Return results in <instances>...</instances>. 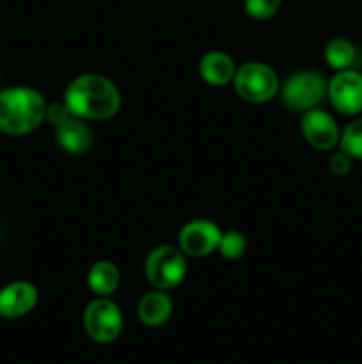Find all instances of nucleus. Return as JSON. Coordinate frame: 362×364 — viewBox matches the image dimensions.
I'll return each mask as SVG.
<instances>
[{"label":"nucleus","mask_w":362,"mask_h":364,"mask_svg":"<svg viewBox=\"0 0 362 364\" xmlns=\"http://www.w3.org/2000/svg\"><path fill=\"white\" fill-rule=\"evenodd\" d=\"M302 134L305 141L319 151L332 149L341 137L336 119L327 110L316 109V107L305 110L302 116Z\"/></svg>","instance_id":"6e6552de"},{"label":"nucleus","mask_w":362,"mask_h":364,"mask_svg":"<svg viewBox=\"0 0 362 364\" xmlns=\"http://www.w3.org/2000/svg\"><path fill=\"white\" fill-rule=\"evenodd\" d=\"M341 149L351 156V159L362 160V117L355 119L344 128L339 137Z\"/></svg>","instance_id":"dca6fc26"},{"label":"nucleus","mask_w":362,"mask_h":364,"mask_svg":"<svg viewBox=\"0 0 362 364\" xmlns=\"http://www.w3.org/2000/svg\"><path fill=\"white\" fill-rule=\"evenodd\" d=\"M327 92L334 109L343 116H357L362 112V73L343 70L330 80Z\"/></svg>","instance_id":"0eeeda50"},{"label":"nucleus","mask_w":362,"mask_h":364,"mask_svg":"<svg viewBox=\"0 0 362 364\" xmlns=\"http://www.w3.org/2000/svg\"><path fill=\"white\" fill-rule=\"evenodd\" d=\"M137 315L144 326L160 327L172 315V301L163 291H149L138 302Z\"/></svg>","instance_id":"9b49d317"},{"label":"nucleus","mask_w":362,"mask_h":364,"mask_svg":"<svg viewBox=\"0 0 362 364\" xmlns=\"http://www.w3.org/2000/svg\"><path fill=\"white\" fill-rule=\"evenodd\" d=\"M245 249H247V242H245L243 235L238 231H227L220 237L219 251L224 258L238 259L240 256H243Z\"/></svg>","instance_id":"f3484780"},{"label":"nucleus","mask_w":362,"mask_h":364,"mask_svg":"<svg viewBox=\"0 0 362 364\" xmlns=\"http://www.w3.org/2000/svg\"><path fill=\"white\" fill-rule=\"evenodd\" d=\"M233 82L238 96L251 103L270 102L279 91L275 71L263 63H247L240 66Z\"/></svg>","instance_id":"20e7f679"},{"label":"nucleus","mask_w":362,"mask_h":364,"mask_svg":"<svg viewBox=\"0 0 362 364\" xmlns=\"http://www.w3.org/2000/svg\"><path fill=\"white\" fill-rule=\"evenodd\" d=\"M351 167H353V159H351L348 153H344L343 149H341L339 153H334V155L330 156L329 169L330 173L336 174V176H344V174L350 173Z\"/></svg>","instance_id":"6ab92c4d"},{"label":"nucleus","mask_w":362,"mask_h":364,"mask_svg":"<svg viewBox=\"0 0 362 364\" xmlns=\"http://www.w3.org/2000/svg\"><path fill=\"white\" fill-rule=\"evenodd\" d=\"M283 0H245V11L254 20H268L279 11Z\"/></svg>","instance_id":"a211bd4d"},{"label":"nucleus","mask_w":362,"mask_h":364,"mask_svg":"<svg viewBox=\"0 0 362 364\" xmlns=\"http://www.w3.org/2000/svg\"><path fill=\"white\" fill-rule=\"evenodd\" d=\"M84 326L91 340L98 343H110L121 334L123 315L112 301L96 299L85 308Z\"/></svg>","instance_id":"423d86ee"},{"label":"nucleus","mask_w":362,"mask_h":364,"mask_svg":"<svg viewBox=\"0 0 362 364\" xmlns=\"http://www.w3.org/2000/svg\"><path fill=\"white\" fill-rule=\"evenodd\" d=\"M121 281V274L117 267L110 262H98L89 270L87 283L89 288L99 297L112 295L117 290Z\"/></svg>","instance_id":"4468645a"},{"label":"nucleus","mask_w":362,"mask_h":364,"mask_svg":"<svg viewBox=\"0 0 362 364\" xmlns=\"http://www.w3.org/2000/svg\"><path fill=\"white\" fill-rule=\"evenodd\" d=\"M199 71L206 84L209 85H226L233 82L236 68H234L233 59L224 52H208L201 59Z\"/></svg>","instance_id":"f8f14e48"},{"label":"nucleus","mask_w":362,"mask_h":364,"mask_svg":"<svg viewBox=\"0 0 362 364\" xmlns=\"http://www.w3.org/2000/svg\"><path fill=\"white\" fill-rule=\"evenodd\" d=\"M220 237V230L209 220H192L180 231L181 251L195 258H202L219 249Z\"/></svg>","instance_id":"1a4fd4ad"},{"label":"nucleus","mask_w":362,"mask_h":364,"mask_svg":"<svg viewBox=\"0 0 362 364\" xmlns=\"http://www.w3.org/2000/svg\"><path fill=\"white\" fill-rule=\"evenodd\" d=\"M355 55H357L355 46L344 38L332 39V41H329V45L325 46L327 64L337 71L348 70V68L355 63Z\"/></svg>","instance_id":"2eb2a0df"},{"label":"nucleus","mask_w":362,"mask_h":364,"mask_svg":"<svg viewBox=\"0 0 362 364\" xmlns=\"http://www.w3.org/2000/svg\"><path fill=\"white\" fill-rule=\"evenodd\" d=\"M187 274L185 256L170 245H162L149 252L146 259V277L158 290H172L180 287Z\"/></svg>","instance_id":"39448f33"},{"label":"nucleus","mask_w":362,"mask_h":364,"mask_svg":"<svg viewBox=\"0 0 362 364\" xmlns=\"http://www.w3.org/2000/svg\"><path fill=\"white\" fill-rule=\"evenodd\" d=\"M64 103L75 117L109 119L121 107V95L116 85L102 75H82L66 89Z\"/></svg>","instance_id":"f257e3e1"},{"label":"nucleus","mask_w":362,"mask_h":364,"mask_svg":"<svg viewBox=\"0 0 362 364\" xmlns=\"http://www.w3.org/2000/svg\"><path fill=\"white\" fill-rule=\"evenodd\" d=\"M71 116V110L67 109L66 103H52V105H46V114L45 119L48 121L50 124H55V127H60L62 123H66Z\"/></svg>","instance_id":"aec40b11"},{"label":"nucleus","mask_w":362,"mask_h":364,"mask_svg":"<svg viewBox=\"0 0 362 364\" xmlns=\"http://www.w3.org/2000/svg\"><path fill=\"white\" fill-rule=\"evenodd\" d=\"M46 103L41 92L32 87H9L0 91V132L25 135L43 123Z\"/></svg>","instance_id":"f03ea898"},{"label":"nucleus","mask_w":362,"mask_h":364,"mask_svg":"<svg viewBox=\"0 0 362 364\" xmlns=\"http://www.w3.org/2000/svg\"><path fill=\"white\" fill-rule=\"evenodd\" d=\"M327 95V82L316 71H298L291 75L283 85V103L293 112H305L323 102Z\"/></svg>","instance_id":"7ed1b4c3"},{"label":"nucleus","mask_w":362,"mask_h":364,"mask_svg":"<svg viewBox=\"0 0 362 364\" xmlns=\"http://www.w3.org/2000/svg\"><path fill=\"white\" fill-rule=\"evenodd\" d=\"M91 130L80 119H77V117L75 119L70 117L66 123L57 127V142H59L64 151L80 155V153L87 151L89 146H91Z\"/></svg>","instance_id":"ddd939ff"},{"label":"nucleus","mask_w":362,"mask_h":364,"mask_svg":"<svg viewBox=\"0 0 362 364\" xmlns=\"http://www.w3.org/2000/svg\"><path fill=\"white\" fill-rule=\"evenodd\" d=\"M38 304V290L27 281H14L0 290V316L18 318Z\"/></svg>","instance_id":"9d476101"}]
</instances>
